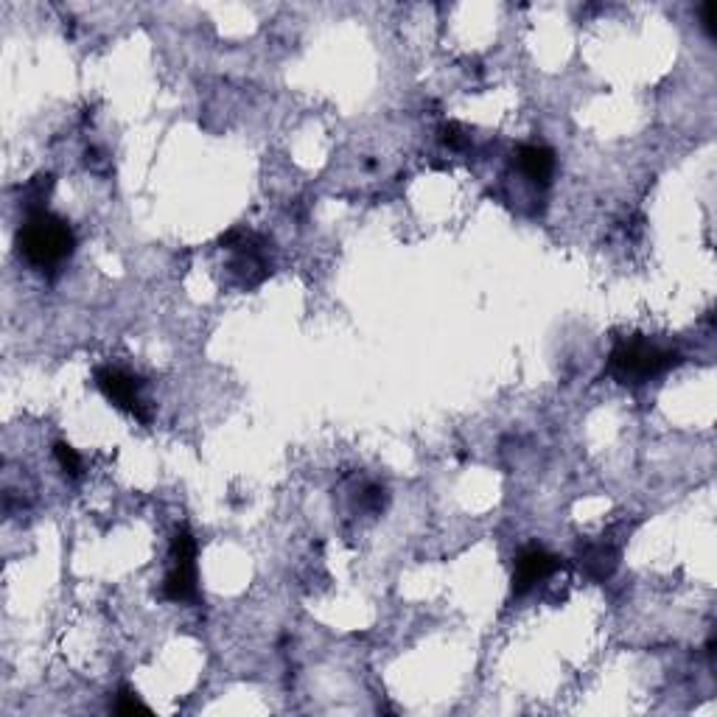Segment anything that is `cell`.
<instances>
[{
  "mask_svg": "<svg viewBox=\"0 0 717 717\" xmlns=\"http://www.w3.org/2000/svg\"><path fill=\"white\" fill-rule=\"evenodd\" d=\"M516 163H519L521 174H524L530 183L541 185V188L549 185L552 174H555V152L547 149V146H533V143L521 146Z\"/></svg>",
  "mask_w": 717,
  "mask_h": 717,
  "instance_id": "8992f818",
  "label": "cell"
},
{
  "mask_svg": "<svg viewBox=\"0 0 717 717\" xmlns=\"http://www.w3.org/2000/svg\"><path fill=\"white\" fill-rule=\"evenodd\" d=\"M440 141L446 143V146H451V149H463L465 143H468V138H465L463 129L457 127V124H446V127L440 129Z\"/></svg>",
  "mask_w": 717,
  "mask_h": 717,
  "instance_id": "30bf717a",
  "label": "cell"
},
{
  "mask_svg": "<svg viewBox=\"0 0 717 717\" xmlns=\"http://www.w3.org/2000/svg\"><path fill=\"white\" fill-rule=\"evenodd\" d=\"M96 384L113 407L124 409L127 415L138 418L141 423H149V412H146V404L141 398L143 381L138 376H132L127 370H118V367H99Z\"/></svg>",
  "mask_w": 717,
  "mask_h": 717,
  "instance_id": "277c9868",
  "label": "cell"
},
{
  "mask_svg": "<svg viewBox=\"0 0 717 717\" xmlns=\"http://www.w3.org/2000/svg\"><path fill=\"white\" fill-rule=\"evenodd\" d=\"M163 597L174 603L197 600V541L188 530H180L171 541V572L163 583Z\"/></svg>",
  "mask_w": 717,
  "mask_h": 717,
  "instance_id": "3957f363",
  "label": "cell"
},
{
  "mask_svg": "<svg viewBox=\"0 0 717 717\" xmlns=\"http://www.w3.org/2000/svg\"><path fill=\"white\" fill-rule=\"evenodd\" d=\"M617 549L608 547V544H586V547L580 549V563H583V569L589 572L591 577H597V580H603L614 572V566H617Z\"/></svg>",
  "mask_w": 717,
  "mask_h": 717,
  "instance_id": "52a82bcc",
  "label": "cell"
},
{
  "mask_svg": "<svg viewBox=\"0 0 717 717\" xmlns=\"http://www.w3.org/2000/svg\"><path fill=\"white\" fill-rule=\"evenodd\" d=\"M17 250L40 272L59 269L76 250L73 227L51 211H34L17 230Z\"/></svg>",
  "mask_w": 717,
  "mask_h": 717,
  "instance_id": "6da1fadb",
  "label": "cell"
},
{
  "mask_svg": "<svg viewBox=\"0 0 717 717\" xmlns=\"http://www.w3.org/2000/svg\"><path fill=\"white\" fill-rule=\"evenodd\" d=\"M54 454H57L59 465H62V471H65L68 477L76 479L82 474V457L76 454L73 446H68V443H57V446H54Z\"/></svg>",
  "mask_w": 717,
  "mask_h": 717,
  "instance_id": "ba28073f",
  "label": "cell"
},
{
  "mask_svg": "<svg viewBox=\"0 0 717 717\" xmlns=\"http://www.w3.org/2000/svg\"><path fill=\"white\" fill-rule=\"evenodd\" d=\"M558 558L541 547H530L521 552L513 566V591L516 594H527L533 589L535 583H541L544 577H549L558 569Z\"/></svg>",
  "mask_w": 717,
  "mask_h": 717,
  "instance_id": "5b68a950",
  "label": "cell"
},
{
  "mask_svg": "<svg viewBox=\"0 0 717 717\" xmlns=\"http://www.w3.org/2000/svg\"><path fill=\"white\" fill-rule=\"evenodd\" d=\"M717 6L715 3H706L701 9V17H703V26L709 31V37H715V23H717Z\"/></svg>",
  "mask_w": 717,
  "mask_h": 717,
  "instance_id": "8fae6325",
  "label": "cell"
},
{
  "mask_svg": "<svg viewBox=\"0 0 717 717\" xmlns=\"http://www.w3.org/2000/svg\"><path fill=\"white\" fill-rule=\"evenodd\" d=\"M675 365H678V353L653 345L642 337L617 342L611 351V359H608L611 376L622 384H645L647 379H653Z\"/></svg>",
  "mask_w": 717,
  "mask_h": 717,
  "instance_id": "7a4b0ae2",
  "label": "cell"
},
{
  "mask_svg": "<svg viewBox=\"0 0 717 717\" xmlns=\"http://www.w3.org/2000/svg\"><path fill=\"white\" fill-rule=\"evenodd\" d=\"M113 709L118 715H135V712H146V715H149V706H146L132 689H121V692H118Z\"/></svg>",
  "mask_w": 717,
  "mask_h": 717,
  "instance_id": "9c48e42d",
  "label": "cell"
}]
</instances>
